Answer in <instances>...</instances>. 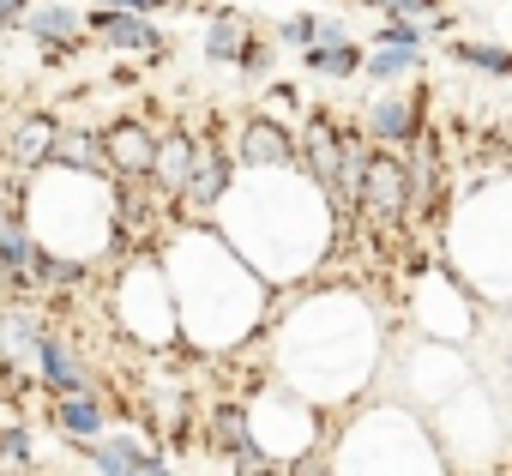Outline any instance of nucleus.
<instances>
[{"label":"nucleus","instance_id":"nucleus-11","mask_svg":"<svg viewBox=\"0 0 512 476\" xmlns=\"http://www.w3.org/2000/svg\"><path fill=\"white\" fill-rule=\"evenodd\" d=\"M103 157H109V175L115 181H151V163H157V127L145 115H121L103 127Z\"/></svg>","mask_w":512,"mask_h":476},{"label":"nucleus","instance_id":"nucleus-29","mask_svg":"<svg viewBox=\"0 0 512 476\" xmlns=\"http://www.w3.org/2000/svg\"><path fill=\"white\" fill-rule=\"evenodd\" d=\"M91 7H115V13H157L169 0H91Z\"/></svg>","mask_w":512,"mask_h":476},{"label":"nucleus","instance_id":"nucleus-25","mask_svg":"<svg viewBox=\"0 0 512 476\" xmlns=\"http://www.w3.org/2000/svg\"><path fill=\"white\" fill-rule=\"evenodd\" d=\"M374 43H398V49H428V19H380L374 25Z\"/></svg>","mask_w":512,"mask_h":476},{"label":"nucleus","instance_id":"nucleus-30","mask_svg":"<svg viewBox=\"0 0 512 476\" xmlns=\"http://www.w3.org/2000/svg\"><path fill=\"white\" fill-rule=\"evenodd\" d=\"M0 163H7V133H0Z\"/></svg>","mask_w":512,"mask_h":476},{"label":"nucleus","instance_id":"nucleus-8","mask_svg":"<svg viewBox=\"0 0 512 476\" xmlns=\"http://www.w3.org/2000/svg\"><path fill=\"white\" fill-rule=\"evenodd\" d=\"M91 37L109 55H133V61H169V31L151 13H115V7H91Z\"/></svg>","mask_w":512,"mask_h":476},{"label":"nucleus","instance_id":"nucleus-1","mask_svg":"<svg viewBox=\"0 0 512 476\" xmlns=\"http://www.w3.org/2000/svg\"><path fill=\"white\" fill-rule=\"evenodd\" d=\"M211 223L272 290L314 278L332 260V248H344V217L302 163L296 169H241Z\"/></svg>","mask_w":512,"mask_h":476},{"label":"nucleus","instance_id":"nucleus-16","mask_svg":"<svg viewBox=\"0 0 512 476\" xmlns=\"http://www.w3.org/2000/svg\"><path fill=\"white\" fill-rule=\"evenodd\" d=\"M49 416L67 434V446H79V440H97L109 428V398H103V386L97 392H73V398H49Z\"/></svg>","mask_w":512,"mask_h":476},{"label":"nucleus","instance_id":"nucleus-2","mask_svg":"<svg viewBox=\"0 0 512 476\" xmlns=\"http://www.w3.org/2000/svg\"><path fill=\"white\" fill-rule=\"evenodd\" d=\"M272 368L308 404H350L380 362V320L356 290H314L260 332Z\"/></svg>","mask_w":512,"mask_h":476},{"label":"nucleus","instance_id":"nucleus-3","mask_svg":"<svg viewBox=\"0 0 512 476\" xmlns=\"http://www.w3.org/2000/svg\"><path fill=\"white\" fill-rule=\"evenodd\" d=\"M115 326L139 344V350H169L181 338V314H175V290L157 254H133L115 278Z\"/></svg>","mask_w":512,"mask_h":476},{"label":"nucleus","instance_id":"nucleus-21","mask_svg":"<svg viewBox=\"0 0 512 476\" xmlns=\"http://www.w3.org/2000/svg\"><path fill=\"white\" fill-rule=\"evenodd\" d=\"M55 169H79V175H109V157H103V127H67L61 121V139H55Z\"/></svg>","mask_w":512,"mask_h":476},{"label":"nucleus","instance_id":"nucleus-5","mask_svg":"<svg viewBox=\"0 0 512 476\" xmlns=\"http://www.w3.org/2000/svg\"><path fill=\"white\" fill-rule=\"evenodd\" d=\"M235 175H241L235 151L217 145V139H199V163H193V175H187V187H181V199H175V217H181V223H211L217 205L229 199Z\"/></svg>","mask_w":512,"mask_h":476},{"label":"nucleus","instance_id":"nucleus-13","mask_svg":"<svg viewBox=\"0 0 512 476\" xmlns=\"http://www.w3.org/2000/svg\"><path fill=\"white\" fill-rule=\"evenodd\" d=\"M193 163H199V133H193V127H181V121H169V127L157 133L151 187H157V193H169V199H181V187H187Z\"/></svg>","mask_w":512,"mask_h":476},{"label":"nucleus","instance_id":"nucleus-14","mask_svg":"<svg viewBox=\"0 0 512 476\" xmlns=\"http://www.w3.org/2000/svg\"><path fill=\"white\" fill-rule=\"evenodd\" d=\"M55 139H61V115H55V109H31V115L7 133V163L25 169V175H37V169H49Z\"/></svg>","mask_w":512,"mask_h":476},{"label":"nucleus","instance_id":"nucleus-26","mask_svg":"<svg viewBox=\"0 0 512 476\" xmlns=\"http://www.w3.org/2000/svg\"><path fill=\"white\" fill-rule=\"evenodd\" d=\"M380 19H434L446 0H368Z\"/></svg>","mask_w":512,"mask_h":476},{"label":"nucleus","instance_id":"nucleus-19","mask_svg":"<svg viewBox=\"0 0 512 476\" xmlns=\"http://www.w3.org/2000/svg\"><path fill=\"white\" fill-rule=\"evenodd\" d=\"M49 320L31 308V302H0V356H13V362H37V344H43Z\"/></svg>","mask_w":512,"mask_h":476},{"label":"nucleus","instance_id":"nucleus-4","mask_svg":"<svg viewBox=\"0 0 512 476\" xmlns=\"http://www.w3.org/2000/svg\"><path fill=\"white\" fill-rule=\"evenodd\" d=\"M356 223L374 229V235H386V242L416 223V205H410V163H404V151L374 145L368 175H362V199H356Z\"/></svg>","mask_w":512,"mask_h":476},{"label":"nucleus","instance_id":"nucleus-27","mask_svg":"<svg viewBox=\"0 0 512 476\" xmlns=\"http://www.w3.org/2000/svg\"><path fill=\"white\" fill-rule=\"evenodd\" d=\"M0 464H31V428H19V422L0 428Z\"/></svg>","mask_w":512,"mask_h":476},{"label":"nucleus","instance_id":"nucleus-7","mask_svg":"<svg viewBox=\"0 0 512 476\" xmlns=\"http://www.w3.org/2000/svg\"><path fill=\"white\" fill-rule=\"evenodd\" d=\"M79 452L91 458V470L97 476H175V464H169V452L163 446H151L145 434H127V428H103L97 440H79Z\"/></svg>","mask_w":512,"mask_h":476},{"label":"nucleus","instance_id":"nucleus-23","mask_svg":"<svg viewBox=\"0 0 512 476\" xmlns=\"http://www.w3.org/2000/svg\"><path fill=\"white\" fill-rule=\"evenodd\" d=\"M446 61L482 79H512V49L506 43H482V37H446Z\"/></svg>","mask_w":512,"mask_h":476},{"label":"nucleus","instance_id":"nucleus-20","mask_svg":"<svg viewBox=\"0 0 512 476\" xmlns=\"http://www.w3.org/2000/svg\"><path fill=\"white\" fill-rule=\"evenodd\" d=\"M253 37H260V31H253V19L235 13V7H223V13L205 25V61H211V67H235Z\"/></svg>","mask_w":512,"mask_h":476},{"label":"nucleus","instance_id":"nucleus-31","mask_svg":"<svg viewBox=\"0 0 512 476\" xmlns=\"http://www.w3.org/2000/svg\"><path fill=\"white\" fill-rule=\"evenodd\" d=\"M0 476H7V464H0Z\"/></svg>","mask_w":512,"mask_h":476},{"label":"nucleus","instance_id":"nucleus-9","mask_svg":"<svg viewBox=\"0 0 512 476\" xmlns=\"http://www.w3.org/2000/svg\"><path fill=\"white\" fill-rule=\"evenodd\" d=\"M25 37L49 55V61H67L91 43V7H73V0H37L31 19H25Z\"/></svg>","mask_w":512,"mask_h":476},{"label":"nucleus","instance_id":"nucleus-24","mask_svg":"<svg viewBox=\"0 0 512 476\" xmlns=\"http://www.w3.org/2000/svg\"><path fill=\"white\" fill-rule=\"evenodd\" d=\"M235 73H241V79H253V85H266V79L278 73V43H272V37H253V43H247V55L235 61Z\"/></svg>","mask_w":512,"mask_h":476},{"label":"nucleus","instance_id":"nucleus-22","mask_svg":"<svg viewBox=\"0 0 512 476\" xmlns=\"http://www.w3.org/2000/svg\"><path fill=\"white\" fill-rule=\"evenodd\" d=\"M91 284H97V260H79V254H55V248H43L37 296H73V290H91Z\"/></svg>","mask_w":512,"mask_h":476},{"label":"nucleus","instance_id":"nucleus-18","mask_svg":"<svg viewBox=\"0 0 512 476\" xmlns=\"http://www.w3.org/2000/svg\"><path fill=\"white\" fill-rule=\"evenodd\" d=\"M422 61L428 49H398V43H368V61H362V79L392 91V85H416L422 79Z\"/></svg>","mask_w":512,"mask_h":476},{"label":"nucleus","instance_id":"nucleus-12","mask_svg":"<svg viewBox=\"0 0 512 476\" xmlns=\"http://www.w3.org/2000/svg\"><path fill=\"white\" fill-rule=\"evenodd\" d=\"M235 163L241 169H296V133L278 115H247L235 127Z\"/></svg>","mask_w":512,"mask_h":476},{"label":"nucleus","instance_id":"nucleus-15","mask_svg":"<svg viewBox=\"0 0 512 476\" xmlns=\"http://www.w3.org/2000/svg\"><path fill=\"white\" fill-rule=\"evenodd\" d=\"M199 434H205V446H211L217 458L247 452V446H253V404H247V398H217V404H205Z\"/></svg>","mask_w":512,"mask_h":476},{"label":"nucleus","instance_id":"nucleus-10","mask_svg":"<svg viewBox=\"0 0 512 476\" xmlns=\"http://www.w3.org/2000/svg\"><path fill=\"white\" fill-rule=\"evenodd\" d=\"M37 386H43V398H73V392H97V374H91V362H85V350L67 338V332H43V344H37Z\"/></svg>","mask_w":512,"mask_h":476},{"label":"nucleus","instance_id":"nucleus-28","mask_svg":"<svg viewBox=\"0 0 512 476\" xmlns=\"http://www.w3.org/2000/svg\"><path fill=\"white\" fill-rule=\"evenodd\" d=\"M31 7H37V0H0V31H25Z\"/></svg>","mask_w":512,"mask_h":476},{"label":"nucleus","instance_id":"nucleus-6","mask_svg":"<svg viewBox=\"0 0 512 476\" xmlns=\"http://www.w3.org/2000/svg\"><path fill=\"white\" fill-rule=\"evenodd\" d=\"M422 103H428V91H398V85H392V91L368 97L356 121H362V133H368L374 145H386V151H410V145L428 133V109H422Z\"/></svg>","mask_w":512,"mask_h":476},{"label":"nucleus","instance_id":"nucleus-17","mask_svg":"<svg viewBox=\"0 0 512 476\" xmlns=\"http://www.w3.org/2000/svg\"><path fill=\"white\" fill-rule=\"evenodd\" d=\"M302 73H314V79H332V85H344V79H362V61H368V43H356V37H344V43H308L302 55Z\"/></svg>","mask_w":512,"mask_h":476}]
</instances>
